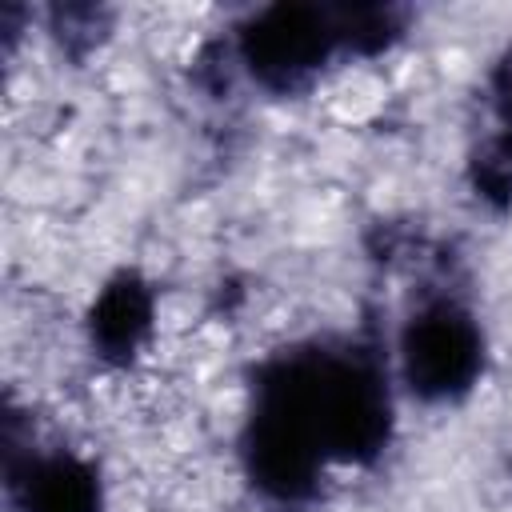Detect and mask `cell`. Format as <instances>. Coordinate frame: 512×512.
Returning a JSON list of instances; mask_svg holds the SVG:
<instances>
[{"label":"cell","mask_w":512,"mask_h":512,"mask_svg":"<svg viewBox=\"0 0 512 512\" xmlns=\"http://www.w3.org/2000/svg\"><path fill=\"white\" fill-rule=\"evenodd\" d=\"M8 484L20 500V512H100V480L92 464L68 452L24 456V464H8Z\"/></svg>","instance_id":"cell-3"},{"label":"cell","mask_w":512,"mask_h":512,"mask_svg":"<svg viewBox=\"0 0 512 512\" xmlns=\"http://www.w3.org/2000/svg\"><path fill=\"white\" fill-rule=\"evenodd\" d=\"M492 108L504 120V132H512V44L492 68Z\"/></svg>","instance_id":"cell-6"},{"label":"cell","mask_w":512,"mask_h":512,"mask_svg":"<svg viewBox=\"0 0 512 512\" xmlns=\"http://www.w3.org/2000/svg\"><path fill=\"white\" fill-rule=\"evenodd\" d=\"M476 188L488 200L512 196V132H500L484 144V152L476 160Z\"/></svg>","instance_id":"cell-5"},{"label":"cell","mask_w":512,"mask_h":512,"mask_svg":"<svg viewBox=\"0 0 512 512\" xmlns=\"http://www.w3.org/2000/svg\"><path fill=\"white\" fill-rule=\"evenodd\" d=\"M340 48L336 16L304 4H276L240 28V60L268 88L304 84Z\"/></svg>","instance_id":"cell-2"},{"label":"cell","mask_w":512,"mask_h":512,"mask_svg":"<svg viewBox=\"0 0 512 512\" xmlns=\"http://www.w3.org/2000/svg\"><path fill=\"white\" fill-rule=\"evenodd\" d=\"M152 328H156L152 288L144 280H136L132 272L112 276L100 288V296L92 300L88 340L112 364H128L132 356H140L144 344H148V336H152Z\"/></svg>","instance_id":"cell-4"},{"label":"cell","mask_w":512,"mask_h":512,"mask_svg":"<svg viewBox=\"0 0 512 512\" xmlns=\"http://www.w3.org/2000/svg\"><path fill=\"white\" fill-rule=\"evenodd\" d=\"M400 376L420 400L464 396L484 368V336L476 320L452 304H424L400 332Z\"/></svg>","instance_id":"cell-1"}]
</instances>
